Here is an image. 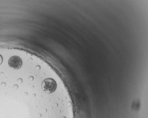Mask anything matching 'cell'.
Instances as JSON below:
<instances>
[{
    "label": "cell",
    "instance_id": "6da1fadb",
    "mask_svg": "<svg viewBox=\"0 0 148 118\" xmlns=\"http://www.w3.org/2000/svg\"><path fill=\"white\" fill-rule=\"evenodd\" d=\"M41 86L44 92L47 93L52 94L57 89V84L53 79L47 78L43 81Z\"/></svg>",
    "mask_w": 148,
    "mask_h": 118
}]
</instances>
